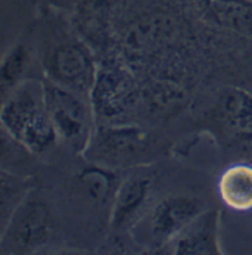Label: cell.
<instances>
[{
  "label": "cell",
  "mask_w": 252,
  "mask_h": 255,
  "mask_svg": "<svg viewBox=\"0 0 252 255\" xmlns=\"http://www.w3.org/2000/svg\"><path fill=\"white\" fill-rule=\"evenodd\" d=\"M3 131L33 153H41L58 140L52 126L43 81L24 80L4 99L0 112Z\"/></svg>",
  "instance_id": "1"
},
{
  "label": "cell",
  "mask_w": 252,
  "mask_h": 255,
  "mask_svg": "<svg viewBox=\"0 0 252 255\" xmlns=\"http://www.w3.org/2000/svg\"><path fill=\"white\" fill-rule=\"evenodd\" d=\"M44 99L58 139L72 152L84 155L92 140L95 114L81 95L44 78Z\"/></svg>",
  "instance_id": "2"
},
{
  "label": "cell",
  "mask_w": 252,
  "mask_h": 255,
  "mask_svg": "<svg viewBox=\"0 0 252 255\" xmlns=\"http://www.w3.org/2000/svg\"><path fill=\"white\" fill-rule=\"evenodd\" d=\"M137 98V84L130 68L115 56L98 64L89 102L95 117L114 120L130 110Z\"/></svg>",
  "instance_id": "3"
},
{
  "label": "cell",
  "mask_w": 252,
  "mask_h": 255,
  "mask_svg": "<svg viewBox=\"0 0 252 255\" xmlns=\"http://www.w3.org/2000/svg\"><path fill=\"white\" fill-rule=\"evenodd\" d=\"M43 68L47 80L89 98L98 62L93 49L84 40H67L46 52Z\"/></svg>",
  "instance_id": "4"
},
{
  "label": "cell",
  "mask_w": 252,
  "mask_h": 255,
  "mask_svg": "<svg viewBox=\"0 0 252 255\" xmlns=\"http://www.w3.org/2000/svg\"><path fill=\"white\" fill-rule=\"evenodd\" d=\"M146 145L144 131L134 124L98 127L93 131L84 156L105 167L130 162Z\"/></svg>",
  "instance_id": "5"
},
{
  "label": "cell",
  "mask_w": 252,
  "mask_h": 255,
  "mask_svg": "<svg viewBox=\"0 0 252 255\" xmlns=\"http://www.w3.org/2000/svg\"><path fill=\"white\" fill-rule=\"evenodd\" d=\"M202 211V204L192 196H168L155 205L146 220L143 236L155 248H167L181 230Z\"/></svg>",
  "instance_id": "6"
},
{
  "label": "cell",
  "mask_w": 252,
  "mask_h": 255,
  "mask_svg": "<svg viewBox=\"0 0 252 255\" xmlns=\"http://www.w3.org/2000/svg\"><path fill=\"white\" fill-rule=\"evenodd\" d=\"M50 236V219L47 208L25 199L1 230L3 248L15 253H28L46 244Z\"/></svg>",
  "instance_id": "7"
},
{
  "label": "cell",
  "mask_w": 252,
  "mask_h": 255,
  "mask_svg": "<svg viewBox=\"0 0 252 255\" xmlns=\"http://www.w3.org/2000/svg\"><path fill=\"white\" fill-rule=\"evenodd\" d=\"M165 250L171 254H221L220 213L201 211Z\"/></svg>",
  "instance_id": "8"
},
{
  "label": "cell",
  "mask_w": 252,
  "mask_h": 255,
  "mask_svg": "<svg viewBox=\"0 0 252 255\" xmlns=\"http://www.w3.org/2000/svg\"><path fill=\"white\" fill-rule=\"evenodd\" d=\"M112 0H77L75 27L93 50L104 49L109 40V15Z\"/></svg>",
  "instance_id": "9"
},
{
  "label": "cell",
  "mask_w": 252,
  "mask_h": 255,
  "mask_svg": "<svg viewBox=\"0 0 252 255\" xmlns=\"http://www.w3.org/2000/svg\"><path fill=\"white\" fill-rule=\"evenodd\" d=\"M202 16L223 28L252 33L251 0H193Z\"/></svg>",
  "instance_id": "10"
},
{
  "label": "cell",
  "mask_w": 252,
  "mask_h": 255,
  "mask_svg": "<svg viewBox=\"0 0 252 255\" xmlns=\"http://www.w3.org/2000/svg\"><path fill=\"white\" fill-rule=\"evenodd\" d=\"M152 183L147 177H130L118 186L111 205V227L118 230L130 223L149 198Z\"/></svg>",
  "instance_id": "11"
},
{
  "label": "cell",
  "mask_w": 252,
  "mask_h": 255,
  "mask_svg": "<svg viewBox=\"0 0 252 255\" xmlns=\"http://www.w3.org/2000/svg\"><path fill=\"white\" fill-rule=\"evenodd\" d=\"M221 202L235 211L252 210V164H235L218 180Z\"/></svg>",
  "instance_id": "12"
},
{
  "label": "cell",
  "mask_w": 252,
  "mask_h": 255,
  "mask_svg": "<svg viewBox=\"0 0 252 255\" xmlns=\"http://www.w3.org/2000/svg\"><path fill=\"white\" fill-rule=\"evenodd\" d=\"M78 180L83 184V189L86 190L89 198L99 205H112V201L121 183L114 170L95 162L81 170Z\"/></svg>",
  "instance_id": "13"
},
{
  "label": "cell",
  "mask_w": 252,
  "mask_h": 255,
  "mask_svg": "<svg viewBox=\"0 0 252 255\" xmlns=\"http://www.w3.org/2000/svg\"><path fill=\"white\" fill-rule=\"evenodd\" d=\"M220 112L238 134L252 133V95L247 90H226L220 99Z\"/></svg>",
  "instance_id": "14"
},
{
  "label": "cell",
  "mask_w": 252,
  "mask_h": 255,
  "mask_svg": "<svg viewBox=\"0 0 252 255\" xmlns=\"http://www.w3.org/2000/svg\"><path fill=\"white\" fill-rule=\"evenodd\" d=\"M28 61V52L25 44H15L4 56L0 65V81L4 92H10L22 80Z\"/></svg>",
  "instance_id": "15"
},
{
  "label": "cell",
  "mask_w": 252,
  "mask_h": 255,
  "mask_svg": "<svg viewBox=\"0 0 252 255\" xmlns=\"http://www.w3.org/2000/svg\"><path fill=\"white\" fill-rule=\"evenodd\" d=\"M25 183L13 176H9L6 171H1L0 180V204H1V230L6 227L13 213L27 198Z\"/></svg>",
  "instance_id": "16"
},
{
  "label": "cell",
  "mask_w": 252,
  "mask_h": 255,
  "mask_svg": "<svg viewBox=\"0 0 252 255\" xmlns=\"http://www.w3.org/2000/svg\"><path fill=\"white\" fill-rule=\"evenodd\" d=\"M183 93L179 87L170 84H158L152 86L146 90V102L150 105L152 110H158L161 112L170 111L174 107L183 104Z\"/></svg>",
  "instance_id": "17"
},
{
  "label": "cell",
  "mask_w": 252,
  "mask_h": 255,
  "mask_svg": "<svg viewBox=\"0 0 252 255\" xmlns=\"http://www.w3.org/2000/svg\"><path fill=\"white\" fill-rule=\"evenodd\" d=\"M251 1H252V0H251Z\"/></svg>",
  "instance_id": "18"
}]
</instances>
